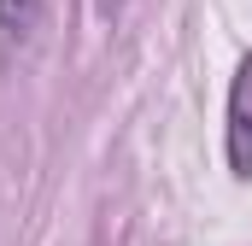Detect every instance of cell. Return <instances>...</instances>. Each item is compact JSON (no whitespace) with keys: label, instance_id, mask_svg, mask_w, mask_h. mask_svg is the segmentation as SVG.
<instances>
[{"label":"cell","instance_id":"obj_1","mask_svg":"<svg viewBox=\"0 0 252 246\" xmlns=\"http://www.w3.org/2000/svg\"><path fill=\"white\" fill-rule=\"evenodd\" d=\"M223 147H229V170L252 182V53L235 64L229 82V123H223Z\"/></svg>","mask_w":252,"mask_h":246},{"label":"cell","instance_id":"obj_2","mask_svg":"<svg viewBox=\"0 0 252 246\" xmlns=\"http://www.w3.org/2000/svg\"><path fill=\"white\" fill-rule=\"evenodd\" d=\"M41 6L47 0H0V76L30 53V41L41 30Z\"/></svg>","mask_w":252,"mask_h":246},{"label":"cell","instance_id":"obj_3","mask_svg":"<svg viewBox=\"0 0 252 246\" xmlns=\"http://www.w3.org/2000/svg\"><path fill=\"white\" fill-rule=\"evenodd\" d=\"M100 12H118V0H100Z\"/></svg>","mask_w":252,"mask_h":246}]
</instances>
